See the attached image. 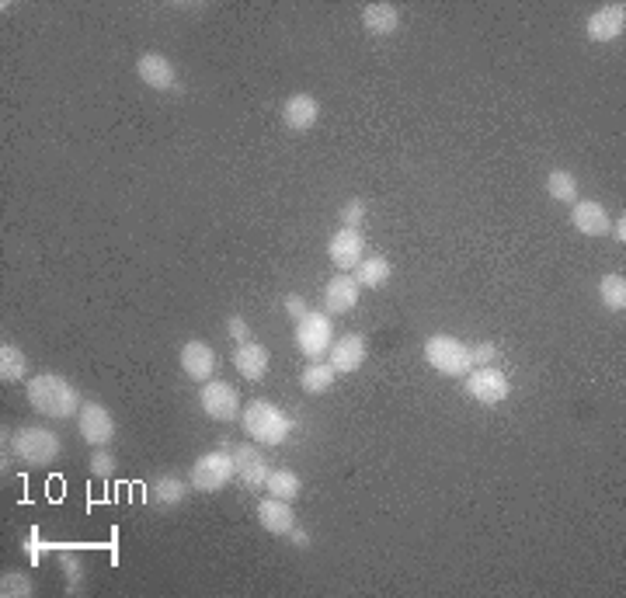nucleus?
Instances as JSON below:
<instances>
[{"label": "nucleus", "instance_id": "nucleus-1", "mask_svg": "<svg viewBox=\"0 0 626 598\" xmlns=\"http://www.w3.org/2000/svg\"><path fill=\"white\" fill-rule=\"evenodd\" d=\"M25 397H28V404H32V411H39L42 418H53V421L77 418L80 407H84L77 386L60 373H35L25 383Z\"/></svg>", "mask_w": 626, "mask_h": 598}, {"label": "nucleus", "instance_id": "nucleus-2", "mask_svg": "<svg viewBox=\"0 0 626 598\" xmlns=\"http://www.w3.org/2000/svg\"><path fill=\"white\" fill-rule=\"evenodd\" d=\"M240 425H244L247 439L258 446H282L293 432V421L282 407H275L272 400H251L240 411Z\"/></svg>", "mask_w": 626, "mask_h": 598}, {"label": "nucleus", "instance_id": "nucleus-3", "mask_svg": "<svg viewBox=\"0 0 626 598\" xmlns=\"http://www.w3.org/2000/svg\"><path fill=\"white\" fill-rule=\"evenodd\" d=\"M11 452L28 466H53L63 456V439L53 428L21 425L11 432Z\"/></svg>", "mask_w": 626, "mask_h": 598}, {"label": "nucleus", "instance_id": "nucleus-4", "mask_svg": "<svg viewBox=\"0 0 626 598\" xmlns=\"http://www.w3.org/2000/svg\"><path fill=\"white\" fill-rule=\"evenodd\" d=\"M230 480H237V463L227 446L202 452L192 463V473H188V484H192L195 494H220L223 487H230Z\"/></svg>", "mask_w": 626, "mask_h": 598}, {"label": "nucleus", "instance_id": "nucleus-5", "mask_svg": "<svg viewBox=\"0 0 626 598\" xmlns=\"http://www.w3.org/2000/svg\"><path fill=\"white\" fill-rule=\"evenodd\" d=\"M425 362L439 376H449V379H463L473 369L470 345H463L453 334H432V338L425 341Z\"/></svg>", "mask_w": 626, "mask_h": 598}, {"label": "nucleus", "instance_id": "nucleus-6", "mask_svg": "<svg viewBox=\"0 0 626 598\" xmlns=\"http://www.w3.org/2000/svg\"><path fill=\"white\" fill-rule=\"evenodd\" d=\"M334 341V324L324 310H307V317L296 320V348L307 355V362H320L331 352Z\"/></svg>", "mask_w": 626, "mask_h": 598}, {"label": "nucleus", "instance_id": "nucleus-7", "mask_svg": "<svg viewBox=\"0 0 626 598\" xmlns=\"http://www.w3.org/2000/svg\"><path fill=\"white\" fill-rule=\"evenodd\" d=\"M220 446H227L230 456H234L237 484L244 491H265V480L272 473V466H268L265 452L258 449V442H220Z\"/></svg>", "mask_w": 626, "mask_h": 598}, {"label": "nucleus", "instance_id": "nucleus-8", "mask_svg": "<svg viewBox=\"0 0 626 598\" xmlns=\"http://www.w3.org/2000/svg\"><path fill=\"white\" fill-rule=\"evenodd\" d=\"M77 428H80V439L94 449L112 446L115 435H119V425H115L112 411H108L105 404H98V400H84V407H80V414H77Z\"/></svg>", "mask_w": 626, "mask_h": 598}, {"label": "nucleus", "instance_id": "nucleus-9", "mask_svg": "<svg viewBox=\"0 0 626 598\" xmlns=\"http://www.w3.org/2000/svg\"><path fill=\"white\" fill-rule=\"evenodd\" d=\"M199 404H202V411H206V418H213V421H237L240 411H244V407H240L237 386H230L227 379H209V383H202Z\"/></svg>", "mask_w": 626, "mask_h": 598}, {"label": "nucleus", "instance_id": "nucleus-10", "mask_svg": "<svg viewBox=\"0 0 626 598\" xmlns=\"http://www.w3.org/2000/svg\"><path fill=\"white\" fill-rule=\"evenodd\" d=\"M467 393L473 400H477L480 407H498L508 400V393H512V383H508V376L501 373V369L494 366H480V369H470L467 376Z\"/></svg>", "mask_w": 626, "mask_h": 598}, {"label": "nucleus", "instance_id": "nucleus-11", "mask_svg": "<svg viewBox=\"0 0 626 598\" xmlns=\"http://www.w3.org/2000/svg\"><path fill=\"white\" fill-rule=\"evenodd\" d=\"M327 258L338 272H355L359 261L366 258V233L362 230H348V226H338L327 240Z\"/></svg>", "mask_w": 626, "mask_h": 598}, {"label": "nucleus", "instance_id": "nucleus-12", "mask_svg": "<svg viewBox=\"0 0 626 598\" xmlns=\"http://www.w3.org/2000/svg\"><path fill=\"white\" fill-rule=\"evenodd\" d=\"M366 355H369L366 334L348 331V334H341V338H334V341H331V352H327V362H331L334 373H338V376H352V373H359V369L366 366Z\"/></svg>", "mask_w": 626, "mask_h": 598}, {"label": "nucleus", "instance_id": "nucleus-13", "mask_svg": "<svg viewBox=\"0 0 626 598\" xmlns=\"http://www.w3.org/2000/svg\"><path fill=\"white\" fill-rule=\"evenodd\" d=\"M178 366H181V373L192 379V383H209L213 373H216L213 345H209V341H199V338L185 341L181 352H178Z\"/></svg>", "mask_w": 626, "mask_h": 598}, {"label": "nucleus", "instance_id": "nucleus-14", "mask_svg": "<svg viewBox=\"0 0 626 598\" xmlns=\"http://www.w3.org/2000/svg\"><path fill=\"white\" fill-rule=\"evenodd\" d=\"M320 122V101L307 91H296L282 101V126L289 133H310Z\"/></svg>", "mask_w": 626, "mask_h": 598}, {"label": "nucleus", "instance_id": "nucleus-15", "mask_svg": "<svg viewBox=\"0 0 626 598\" xmlns=\"http://www.w3.org/2000/svg\"><path fill=\"white\" fill-rule=\"evenodd\" d=\"M359 293H362V286L355 282V275L352 272H338L324 286V313H327V317L352 313L355 306H359Z\"/></svg>", "mask_w": 626, "mask_h": 598}, {"label": "nucleus", "instance_id": "nucleus-16", "mask_svg": "<svg viewBox=\"0 0 626 598\" xmlns=\"http://www.w3.org/2000/svg\"><path fill=\"white\" fill-rule=\"evenodd\" d=\"M136 77L150 87V91H174L178 87V67L171 63V56L164 53H143L136 60Z\"/></svg>", "mask_w": 626, "mask_h": 598}, {"label": "nucleus", "instance_id": "nucleus-17", "mask_svg": "<svg viewBox=\"0 0 626 598\" xmlns=\"http://www.w3.org/2000/svg\"><path fill=\"white\" fill-rule=\"evenodd\" d=\"M585 32H588V39L599 42V46L623 39V32H626V7L623 4H602L599 11L588 18Z\"/></svg>", "mask_w": 626, "mask_h": 598}, {"label": "nucleus", "instance_id": "nucleus-18", "mask_svg": "<svg viewBox=\"0 0 626 598\" xmlns=\"http://www.w3.org/2000/svg\"><path fill=\"white\" fill-rule=\"evenodd\" d=\"M571 226L581 237H606L613 220H609V209L599 199H578L571 206Z\"/></svg>", "mask_w": 626, "mask_h": 598}, {"label": "nucleus", "instance_id": "nucleus-19", "mask_svg": "<svg viewBox=\"0 0 626 598\" xmlns=\"http://www.w3.org/2000/svg\"><path fill=\"white\" fill-rule=\"evenodd\" d=\"M234 369L240 376L247 379V383H261V379L268 376V366H272V355H268V348L261 345V341H244V345L234 348Z\"/></svg>", "mask_w": 626, "mask_h": 598}, {"label": "nucleus", "instance_id": "nucleus-20", "mask_svg": "<svg viewBox=\"0 0 626 598\" xmlns=\"http://www.w3.org/2000/svg\"><path fill=\"white\" fill-rule=\"evenodd\" d=\"M258 522L265 532H272V536H289L296 525V512H293V501L286 498H261L258 501Z\"/></svg>", "mask_w": 626, "mask_h": 598}, {"label": "nucleus", "instance_id": "nucleus-21", "mask_svg": "<svg viewBox=\"0 0 626 598\" xmlns=\"http://www.w3.org/2000/svg\"><path fill=\"white\" fill-rule=\"evenodd\" d=\"M362 28H366L373 39H390L400 32V7L387 4V0H376V4L362 7Z\"/></svg>", "mask_w": 626, "mask_h": 598}, {"label": "nucleus", "instance_id": "nucleus-22", "mask_svg": "<svg viewBox=\"0 0 626 598\" xmlns=\"http://www.w3.org/2000/svg\"><path fill=\"white\" fill-rule=\"evenodd\" d=\"M188 491H192V484L181 480L178 473H160V477H154V484H150V501L157 508H178L188 501Z\"/></svg>", "mask_w": 626, "mask_h": 598}, {"label": "nucleus", "instance_id": "nucleus-23", "mask_svg": "<svg viewBox=\"0 0 626 598\" xmlns=\"http://www.w3.org/2000/svg\"><path fill=\"white\" fill-rule=\"evenodd\" d=\"M352 275H355V282H359L362 289H380V286H387V282H390L393 265H390V258H383V254H366Z\"/></svg>", "mask_w": 626, "mask_h": 598}, {"label": "nucleus", "instance_id": "nucleus-24", "mask_svg": "<svg viewBox=\"0 0 626 598\" xmlns=\"http://www.w3.org/2000/svg\"><path fill=\"white\" fill-rule=\"evenodd\" d=\"M28 355L14 341L0 345V383H28Z\"/></svg>", "mask_w": 626, "mask_h": 598}, {"label": "nucleus", "instance_id": "nucleus-25", "mask_svg": "<svg viewBox=\"0 0 626 598\" xmlns=\"http://www.w3.org/2000/svg\"><path fill=\"white\" fill-rule=\"evenodd\" d=\"M338 383V373H334L331 362H307V369L300 373V386L303 393H310V397H324V393H331V386Z\"/></svg>", "mask_w": 626, "mask_h": 598}, {"label": "nucleus", "instance_id": "nucleus-26", "mask_svg": "<svg viewBox=\"0 0 626 598\" xmlns=\"http://www.w3.org/2000/svg\"><path fill=\"white\" fill-rule=\"evenodd\" d=\"M300 491H303V480H300V473H293V470H272L268 473V480H265V494H272V498H286V501H296L300 498Z\"/></svg>", "mask_w": 626, "mask_h": 598}, {"label": "nucleus", "instance_id": "nucleus-27", "mask_svg": "<svg viewBox=\"0 0 626 598\" xmlns=\"http://www.w3.org/2000/svg\"><path fill=\"white\" fill-rule=\"evenodd\" d=\"M547 195L553 202H578V178L574 171H564V167H553L547 174Z\"/></svg>", "mask_w": 626, "mask_h": 598}, {"label": "nucleus", "instance_id": "nucleus-28", "mask_svg": "<svg viewBox=\"0 0 626 598\" xmlns=\"http://www.w3.org/2000/svg\"><path fill=\"white\" fill-rule=\"evenodd\" d=\"M599 299L606 310L613 313H623L626 310V279L620 272H609L599 279Z\"/></svg>", "mask_w": 626, "mask_h": 598}, {"label": "nucleus", "instance_id": "nucleus-29", "mask_svg": "<svg viewBox=\"0 0 626 598\" xmlns=\"http://www.w3.org/2000/svg\"><path fill=\"white\" fill-rule=\"evenodd\" d=\"M56 560H60L63 578H67V595H80V592H84V564H80L77 553L74 550H63V546H56Z\"/></svg>", "mask_w": 626, "mask_h": 598}, {"label": "nucleus", "instance_id": "nucleus-30", "mask_svg": "<svg viewBox=\"0 0 626 598\" xmlns=\"http://www.w3.org/2000/svg\"><path fill=\"white\" fill-rule=\"evenodd\" d=\"M0 595H4V598H32L35 585H32V578H28V574L4 571V574H0Z\"/></svg>", "mask_w": 626, "mask_h": 598}, {"label": "nucleus", "instance_id": "nucleus-31", "mask_svg": "<svg viewBox=\"0 0 626 598\" xmlns=\"http://www.w3.org/2000/svg\"><path fill=\"white\" fill-rule=\"evenodd\" d=\"M338 220H341V226H348V230H362L369 220V202L362 199V195H352V199L341 206Z\"/></svg>", "mask_w": 626, "mask_h": 598}, {"label": "nucleus", "instance_id": "nucleus-32", "mask_svg": "<svg viewBox=\"0 0 626 598\" xmlns=\"http://www.w3.org/2000/svg\"><path fill=\"white\" fill-rule=\"evenodd\" d=\"M115 466H119V459H115V452L108 446H98L91 452V463H87V470H91V477L98 480H108L115 473Z\"/></svg>", "mask_w": 626, "mask_h": 598}, {"label": "nucleus", "instance_id": "nucleus-33", "mask_svg": "<svg viewBox=\"0 0 626 598\" xmlns=\"http://www.w3.org/2000/svg\"><path fill=\"white\" fill-rule=\"evenodd\" d=\"M470 362H473V369L494 366V362H498V345H494V341H477V345H470Z\"/></svg>", "mask_w": 626, "mask_h": 598}, {"label": "nucleus", "instance_id": "nucleus-34", "mask_svg": "<svg viewBox=\"0 0 626 598\" xmlns=\"http://www.w3.org/2000/svg\"><path fill=\"white\" fill-rule=\"evenodd\" d=\"M227 334L237 341V345H244V341H251V324H247L240 313H234V317L227 320Z\"/></svg>", "mask_w": 626, "mask_h": 598}, {"label": "nucleus", "instance_id": "nucleus-35", "mask_svg": "<svg viewBox=\"0 0 626 598\" xmlns=\"http://www.w3.org/2000/svg\"><path fill=\"white\" fill-rule=\"evenodd\" d=\"M25 553H28V560H32V564H42V557H46V543H42V536L35 529L25 536Z\"/></svg>", "mask_w": 626, "mask_h": 598}, {"label": "nucleus", "instance_id": "nucleus-36", "mask_svg": "<svg viewBox=\"0 0 626 598\" xmlns=\"http://www.w3.org/2000/svg\"><path fill=\"white\" fill-rule=\"evenodd\" d=\"M282 303H286V313H289V320H293V324L300 317H307V310H310V303L300 293H289L286 299H282Z\"/></svg>", "mask_w": 626, "mask_h": 598}, {"label": "nucleus", "instance_id": "nucleus-37", "mask_svg": "<svg viewBox=\"0 0 626 598\" xmlns=\"http://www.w3.org/2000/svg\"><path fill=\"white\" fill-rule=\"evenodd\" d=\"M289 543H293L296 550H307V546H310V532L300 529V525H293V532H289Z\"/></svg>", "mask_w": 626, "mask_h": 598}, {"label": "nucleus", "instance_id": "nucleus-38", "mask_svg": "<svg viewBox=\"0 0 626 598\" xmlns=\"http://www.w3.org/2000/svg\"><path fill=\"white\" fill-rule=\"evenodd\" d=\"M609 233L616 237V244H626V216H620V220L609 226Z\"/></svg>", "mask_w": 626, "mask_h": 598}]
</instances>
